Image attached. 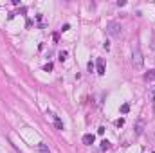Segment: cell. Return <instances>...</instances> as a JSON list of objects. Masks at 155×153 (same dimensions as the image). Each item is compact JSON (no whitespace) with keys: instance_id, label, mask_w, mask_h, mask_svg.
<instances>
[{"instance_id":"4fadbf2b","label":"cell","mask_w":155,"mask_h":153,"mask_svg":"<svg viewBox=\"0 0 155 153\" xmlns=\"http://www.w3.org/2000/svg\"><path fill=\"white\" fill-rule=\"evenodd\" d=\"M116 124H117V126H123V124H124V119H119Z\"/></svg>"},{"instance_id":"5b68a950","label":"cell","mask_w":155,"mask_h":153,"mask_svg":"<svg viewBox=\"0 0 155 153\" xmlns=\"http://www.w3.org/2000/svg\"><path fill=\"white\" fill-rule=\"evenodd\" d=\"M52 121H54V124H56L58 130H63V122H61V119L58 115H52Z\"/></svg>"},{"instance_id":"52a82bcc","label":"cell","mask_w":155,"mask_h":153,"mask_svg":"<svg viewBox=\"0 0 155 153\" xmlns=\"http://www.w3.org/2000/svg\"><path fill=\"white\" fill-rule=\"evenodd\" d=\"M38 151H40V153H51V150L47 148V144L40 142V144H38Z\"/></svg>"},{"instance_id":"277c9868","label":"cell","mask_w":155,"mask_h":153,"mask_svg":"<svg viewBox=\"0 0 155 153\" xmlns=\"http://www.w3.org/2000/svg\"><path fill=\"white\" fill-rule=\"evenodd\" d=\"M143 128H144V121H137V124L134 126L135 135H141V133H143Z\"/></svg>"},{"instance_id":"6da1fadb","label":"cell","mask_w":155,"mask_h":153,"mask_svg":"<svg viewBox=\"0 0 155 153\" xmlns=\"http://www.w3.org/2000/svg\"><path fill=\"white\" fill-rule=\"evenodd\" d=\"M132 63H134V67H135L137 70H141V69H143V65H144V58H143L141 47H139L137 43L134 45V50H132Z\"/></svg>"},{"instance_id":"3957f363","label":"cell","mask_w":155,"mask_h":153,"mask_svg":"<svg viewBox=\"0 0 155 153\" xmlns=\"http://www.w3.org/2000/svg\"><path fill=\"white\" fill-rule=\"evenodd\" d=\"M96 67H97V74H99V76H103V74H105V61H103L101 58L97 60V63H96Z\"/></svg>"},{"instance_id":"ba28073f","label":"cell","mask_w":155,"mask_h":153,"mask_svg":"<svg viewBox=\"0 0 155 153\" xmlns=\"http://www.w3.org/2000/svg\"><path fill=\"white\" fill-rule=\"evenodd\" d=\"M144 79H146V81H153L155 79V70H150L148 74H144Z\"/></svg>"},{"instance_id":"9c48e42d","label":"cell","mask_w":155,"mask_h":153,"mask_svg":"<svg viewBox=\"0 0 155 153\" xmlns=\"http://www.w3.org/2000/svg\"><path fill=\"white\" fill-rule=\"evenodd\" d=\"M108 148H110V142H108V141H103V142H101V151H107Z\"/></svg>"},{"instance_id":"7c38bea8","label":"cell","mask_w":155,"mask_h":153,"mask_svg":"<svg viewBox=\"0 0 155 153\" xmlns=\"http://www.w3.org/2000/svg\"><path fill=\"white\" fill-rule=\"evenodd\" d=\"M43 69H45V70H51V69H52V63H47V65H45Z\"/></svg>"},{"instance_id":"7a4b0ae2","label":"cell","mask_w":155,"mask_h":153,"mask_svg":"<svg viewBox=\"0 0 155 153\" xmlns=\"http://www.w3.org/2000/svg\"><path fill=\"white\" fill-rule=\"evenodd\" d=\"M107 33H108L110 36H121L123 27H121L119 22H108V24H107Z\"/></svg>"},{"instance_id":"8fae6325","label":"cell","mask_w":155,"mask_h":153,"mask_svg":"<svg viewBox=\"0 0 155 153\" xmlns=\"http://www.w3.org/2000/svg\"><path fill=\"white\" fill-rule=\"evenodd\" d=\"M65 58H67V52H65V50H63V52H60V61H63Z\"/></svg>"},{"instance_id":"8992f818","label":"cell","mask_w":155,"mask_h":153,"mask_svg":"<svg viewBox=\"0 0 155 153\" xmlns=\"http://www.w3.org/2000/svg\"><path fill=\"white\" fill-rule=\"evenodd\" d=\"M83 142H85V144H92V142H94V135H92V133L83 135Z\"/></svg>"},{"instance_id":"30bf717a","label":"cell","mask_w":155,"mask_h":153,"mask_svg":"<svg viewBox=\"0 0 155 153\" xmlns=\"http://www.w3.org/2000/svg\"><path fill=\"white\" fill-rule=\"evenodd\" d=\"M128 110H130V106H128V105H123V106H121V112H123V114H126Z\"/></svg>"}]
</instances>
